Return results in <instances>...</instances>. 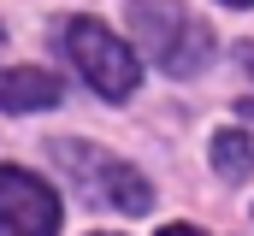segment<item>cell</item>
Instances as JSON below:
<instances>
[{"label": "cell", "mask_w": 254, "mask_h": 236, "mask_svg": "<svg viewBox=\"0 0 254 236\" xmlns=\"http://www.w3.org/2000/svg\"><path fill=\"white\" fill-rule=\"evenodd\" d=\"M130 24H136L148 59L172 77H195L213 59V30L190 18V6H178V0H130Z\"/></svg>", "instance_id": "obj_1"}, {"label": "cell", "mask_w": 254, "mask_h": 236, "mask_svg": "<svg viewBox=\"0 0 254 236\" xmlns=\"http://www.w3.org/2000/svg\"><path fill=\"white\" fill-rule=\"evenodd\" d=\"M60 42H65V54H71V65L89 77V89H95V95H107V101L136 95L142 65H136V54H130L107 24H95V18H65Z\"/></svg>", "instance_id": "obj_2"}, {"label": "cell", "mask_w": 254, "mask_h": 236, "mask_svg": "<svg viewBox=\"0 0 254 236\" xmlns=\"http://www.w3.org/2000/svg\"><path fill=\"white\" fill-rule=\"evenodd\" d=\"M54 160H60L65 177H71L89 201H101V207H119V213H148V207H154L148 177L136 172V166H125V160H113V154H101V148L54 142Z\"/></svg>", "instance_id": "obj_3"}, {"label": "cell", "mask_w": 254, "mask_h": 236, "mask_svg": "<svg viewBox=\"0 0 254 236\" xmlns=\"http://www.w3.org/2000/svg\"><path fill=\"white\" fill-rule=\"evenodd\" d=\"M0 236H60V195L24 166H0Z\"/></svg>", "instance_id": "obj_4"}, {"label": "cell", "mask_w": 254, "mask_h": 236, "mask_svg": "<svg viewBox=\"0 0 254 236\" xmlns=\"http://www.w3.org/2000/svg\"><path fill=\"white\" fill-rule=\"evenodd\" d=\"M54 101H60V77H48L36 65L0 71V113H36V107H54Z\"/></svg>", "instance_id": "obj_5"}, {"label": "cell", "mask_w": 254, "mask_h": 236, "mask_svg": "<svg viewBox=\"0 0 254 236\" xmlns=\"http://www.w3.org/2000/svg\"><path fill=\"white\" fill-rule=\"evenodd\" d=\"M213 166H219V177H231V183L254 177V142L243 130H219L213 136Z\"/></svg>", "instance_id": "obj_6"}, {"label": "cell", "mask_w": 254, "mask_h": 236, "mask_svg": "<svg viewBox=\"0 0 254 236\" xmlns=\"http://www.w3.org/2000/svg\"><path fill=\"white\" fill-rule=\"evenodd\" d=\"M160 236H207V231H195V225H166Z\"/></svg>", "instance_id": "obj_7"}, {"label": "cell", "mask_w": 254, "mask_h": 236, "mask_svg": "<svg viewBox=\"0 0 254 236\" xmlns=\"http://www.w3.org/2000/svg\"><path fill=\"white\" fill-rule=\"evenodd\" d=\"M237 65H243V71H254V48H243V54H237Z\"/></svg>", "instance_id": "obj_8"}, {"label": "cell", "mask_w": 254, "mask_h": 236, "mask_svg": "<svg viewBox=\"0 0 254 236\" xmlns=\"http://www.w3.org/2000/svg\"><path fill=\"white\" fill-rule=\"evenodd\" d=\"M225 6H254V0H225Z\"/></svg>", "instance_id": "obj_9"}]
</instances>
